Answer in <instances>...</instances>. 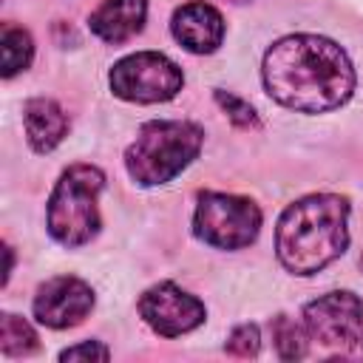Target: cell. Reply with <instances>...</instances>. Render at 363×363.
<instances>
[{
    "instance_id": "1",
    "label": "cell",
    "mask_w": 363,
    "mask_h": 363,
    "mask_svg": "<svg viewBox=\"0 0 363 363\" xmlns=\"http://www.w3.org/2000/svg\"><path fill=\"white\" fill-rule=\"evenodd\" d=\"M261 77L267 94L298 113L335 111L354 91V68L346 51L318 34H289L272 43Z\"/></svg>"
},
{
    "instance_id": "2",
    "label": "cell",
    "mask_w": 363,
    "mask_h": 363,
    "mask_svg": "<svg viewBox=\"0 0 363 363\" xmlns=\"http://www.w3.org/2000/svg\"><path fill=\"white\" fill-rule=\"evenodd\" d=\"M349 244V201L312 193L284 210L275 230L278 261L295 275H315L343 255Z\"/></svg>"
},
{
    "instance_id": "3",
    "label": "cell",
    "mask_w": 363,
    "mask_h": 363,
    "mask_svg": "<svg viewBox=\"0 0 363 363\" xmlns=\"http://www.w3.org/2000/svg\"><path fill=\"white\" fill-rule=\"evenodd\" d=\"M204 130L196 122L159 119L139 128L136 139L125 150V167L142 187L167 184L176 179L201 150Z\"/></svg>"
},
{
    "instance_id": "4",
    "label": "cell",
    "mask_w": 363,
    "mask_h": 363,
    "mask_svg": "<svg viewBox=\"0 0 363 363\" xmlns=\"http://www.w3.org/2000/svg\"><path fill=\"white\" fill-rule=\"evenodd\" d=\"M105 187V176L99 167L74 164L68 167L51 199H48V233L62 247H82L99 233V207L96 199Z\"/></svg>"
},
{
    "instance_id": "5",
    "label": "cell",
    "mask_w": 363,
    "mask_h": 363,
    "mask_svg": "<svg viewBox=\"0 0 363 363\" xmlns=\"http://www.w3.org/2000/svg\"><path fill=\"white\" fill-rule=\"evenodd\" d=\"M261 210L252 199L233 193H201L193 213V233L199 241L218 250H241L258 238Z\"/></svg>"
},
{
    "instance_id": "6",
    "label": "cell",
    "mask_w": 363,
    "mask_h": 363,
    "mask_svg": "<svg viewBox=\"0 0 363 363\" xmlns=\"http://www.w3.org/2000/svg\"><path fill=\"white\" fill-rule=\"evenodd\" d=\"M108 82L119 99L150 105V102L173 99L184 85V74L170 57L159 51H139V54L122 57L111 68Z\"/></svg>"
},
{
    "instance_id": "7",
    "label": "cell",
    "mask_w": 363,
    "mask_h": 363,
    "mask_svg": "<svg viewBox=\"0 0 363 363\" xmlns=\"http://www.w3.org/2000/svg\"><path fill=\"white\" fill-rule=\"evenodd\" d=\"M303 326L312 340L335 349L363 346V301L354 292H326L303 306Z\"/></svg>"
},
{
    "instance_id": "8",
    "label": "cell",
    "mask_w": 363,
    "mask_h": 363,
    "mask_svg": "<svg viewBox=\"0 0 363 363\" xmlns=\"http://www.w3.org/2000/svg\"><path fill=\"white\" fill-rule=\"evenodd\" d=\"M139 315L145 318V323L153 332H159L164 337H179V335L193 332L196 326H201L207 309L196 295L184 292L182 286H176L170 281H162L142 292Z\"/></svg>"
},
{
    "instance_id": "9",
    "label": "cell",
    "mask_w": 363,
    "mask_h": 363,
    "mask_svg": "<svg viewBox=\"0 0 363 363\" xmlns=\"http://www.w3.org/2000/svg\"><path fill=\"white\" fill-rule=\"evenodd\" d=\"M94 309V289L74 275L45 281L34 295V318L48 329H68L88 318Z\"/></svg>"
},
{
    "instance_id": "10",
    "label": "cell",
    "mask_w": 363,
    "mask_h": 363,
    "mask_svg": "<svg viewBox=\"0 0 363 363\" xmlns=\"http://www.w3.org/2000/svg\"><path fill=\"white\" fill-rule=\"evenodd\" d=\"M170 31L176 43L190 54H213L224 40V17L216 6L193 0L173 11Z\"/></svg>"
},
{
    "instance_id": "11",
    "label": "cell",
    "mask_w": 363,
    "mask_h": 363,
    "mask_svg": "<svg viewBox=\"0 0 363 363\" xmlns=\"http://www.w3.org/2000/svg\"><path fill=\"white\" fill-rule=\"evenodd\" d=\"M145 17H147V0H102L88 23L99 40L119 45L142 31Z\"/></svg>"
},
{
    "instance_id": "12",
    "label": "cell",
    "mask_w": 363,
    "mask_h": 363,
    "mask_svg": "<svg viewBox=\"0 0 363 363\" xmlns=\"http://www.w3.org/2000/svg\"><path fill=\"white\" fill-rule=\"evenodd\" d=\"M23 122H26L28 145L37 153L54 150L65 139V133H68V116H65V111L54 99H45V96H37V99H28L26 102Z\"/></svg>"
},
{
    "instance_id": "13",
    "label": "cell",
    "mask_w": 363,
    "mask_h": 363,
    "mask_svg": "<svg viewBox=\"0 0 363 363\" xmlns=\"http://www.w3.org/2000/svg\"><path fill=\"white\" fill-rule=\"evenodd\" d=\"M31 57H34V40L26 28L20 26H11V23H3L0 28V74L9 79L20 71H26L31 65Z\"/></svg>"
},
{
    "instance_id": "14",
    "label": "cell",
    "mask_w": 363,
    "mask_h": 363,
    "mask_svg": "<svg viewBox=\"0 0 363 363\" xmlns=\"http://www.w3.org/2000/svg\"><path fill=\"white\" fill-rule=\"evenodd\" d=\"M40 340H37V332L28 320H23L20 315H11L6 312L0 318V349L11 357H26L31 352H37Z\"/></svg>"
},
{
    "instance_id": "15",
    "label": "cell",
    "mask_w": 363,
    "mask_h": 363,
    "mask_svg": "<svg viewBox=\"0 0 363 363\" xmlns=\"http://www.w3.org/2000/svg\"><path fill=\"white\" fill-rule=\"evenodd\" d=\"M272 340H275V349L284 360H301L306 357L309 352V332L306 326H298L292 318L286 315H278L272 318Z\"/></svg>"
},
{
    "instance_id": "16",
    "label": "cell",
    "mask_w": 363,
    "mask_h": 363,
    "mask_svg": "<svg viewBox=\"0 0 363 363\" xmlns=\"http://www.w3.org/2000/svg\"><path fill=\"white\" fill-rule=\"evenodd\" d=\"M216 102L227 111V116L238 125V128H258L261 122H258V116H255V111H252V105L250 102H244L241 96H235V94H227V91H216Z\"/></svg>"
},
{
    "instance_id": "17",
    "label": "cell",
    "mask_w": 363,
    "mask_h": 363,
    "mask_svg": "<svg viewBox=\"0 0 363 363\" xmlns=\"http://www.w3.org/2000/svg\"><path fill=\"white\" fill-rule=\"evenodd\" d=\"M224 349L235 357H255L258 349H261V335H258V326L252 323H244V326H235L233 335L227 337Z\"/></svg>"
},
{
    "instance_id": "18",
    "label": "cell",
    "mask_w": 363,
    "mask_h": 363,
    "mask_svg": "<svg viewBox=\"0 0 363 363\" xmlns=\"http://www.w3.org/2000/svg\"><path fill=\"white\" fill-rule=\"evenodd\" d=\"M108 357L111 352L99 340H85V343H77L60 352V360H108Z\"/></svg>"
},
{
    "instance_id": "19",
    "label": "cell",
    "mask_w": 363,
    "mask_h": 363,
    "mask_svg": "<svg viewBox=\"0 0 363 363\" xmlns=\"http://www.w3.org/2000/svg\"><path fill=\"white\" fill-rule=\"evenodd\" d=\"M11 267H14V255H11V247L6 244V275H3V284H6L9 275H11Z\"/></svg>"
},
{
    "instance_id": "20",
    "label": "cell",
    "mask_w": 363,
    "mask_h": 363,
    "mask_svg": "<svg viewBox=\"0 0 363 363\" xmlns=\"http://www.w3.org/2000/svg\"><path fill=\"white\" fill-rule=\"evenodd\" d=\"M233 3H247V0H233Z\"/></svg>"
},
{
    "instance_id": "21",
    "label": "cell",
    "mask_w": 363,
    "mask_h": 363,
    "mask_svg": "<svg viewBox=\"0 0 363 363\" xmlns=\"http://www.w3.org/2000/svg\"><path fill=\"white\" fill-rule=\"evenodd\" d=\"M360 267H363V255H360Z\"/></svg>"
}]
</instances>
